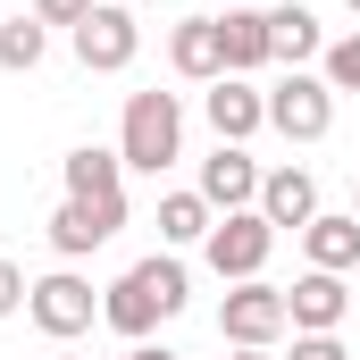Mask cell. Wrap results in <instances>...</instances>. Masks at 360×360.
Masks as SVG:
<instances>
[{"label": "cell", "instance_id": "cell-1", "mask_svg": "<svg viewBox=\"0 0 360 360\" xmlns=\"http://www.w3.org/2000/svg\"><path fill=\"white\" fill-rule=\"evenodd\" d=\"M184 302H193L184 260H176V252H151V260H134V269L101 293V327H109V335H126V344H151V327H160V319H176Z\"/></svg>", "mask_w": 360, "mask_h": 360}, {"label": "cell", "instance_id": "cell-2", "mask_svg": "<svg viewBox=\"0 0 360 360\" xmlns=\"http://www.w3.org/2000/svg\"><path fill=\"white\" fill-rule=\"evenodd\" d=\"M117 160L134 168V176H160V168H176L184 160V109L176 92H126V117H117Z\"/></svg>", "mask_w": 360, "mask_h": 360}, {"label": "cell", "instance_id": "cell-3", "mask_svg": "<svg viewBox=\"0 0 360 360\" xmlns=\"http://www.w3.org/2000/svg\"><path fill=\"white\" fill-rule=\"evenodd\" d=\"M285 327H293V319H285V285H269V276L226 285V302H218V335H226L235 352H276Z\"/></svg>", "mask_w": 360, "mask_h": 360}, {"label": "cell", "instance_id": "cell-4", "mask_svg": "<svg viewBox=\"0 0 360 360\" xmlns=\"http://www.w3.org/2000/svg\"><path fill=\"white\" fill-rule=\"evenodd\" d=\"M269 252H276V226L260 210H226V218L210 226V243H201V260H210L218 285H252V276L269 269Z\"/></svg>", "mask_w": 360, "mask_h": 360}, {"label": "cell", "instance_id": "cell-5", "mask_svg": "<svg viewBox=\"0 0 360 360\" xmlns=\"http://www.w3.org/2000/svg\"><path fill=\"white\" fill-rule=\"evenodd\" d=\"M68 51H76V68H84V76H126V68L143 59V25H134V8L101 0L84 25L68 34Z\"/></svg>", "mask_w": 360, "mask_h": 360}, {"label": "cell", "instance_id": "cell-6", "mask_svg": "<svg viewBox=\"0 0 360 360\" xmlns=\"http://www.w3.org/2000/svg\"><path fill=\"white\" fill-rule=\"evenodd\" d=\"M25 319H34L51 344H76V335H92V319H101V293H92L76 269H51V276H34Z\"/></svg>", "mask_w": 360, "mask_h": 360}, {"label": "cell", "instance_id": "cell-7", "mask_svg": "<svg viewBox=\"0 0 360 360\" xmlns=\"http://www.w3.org/2000/svg\"><path fill=\"white\" fill-rule=\"evenodd\" d=\"M269 126L285 143H327V134H335V92H327V76H319V68H293V76L269 92Z\"/></svg>", "mask_w": 360, "mask_h": 360}, {"label": "cell", "instance_id": "cell-8", "mask_svg": "<svg viewBox=\"0 0 360 360\" xmlns=\"http://www.w3.org/2000/svg\"><path fill=\"white\" fill-rule=\"evenodd\" d=\"M117 226H126V193H101V201H76V193H68V201L51 210V252H59V260H84V252H101V243L117 235Z\"/></svg>", "mask_w": 360, "mask_h": 360}, {"label": "cell", "instance_id": "cell-9", "mask_svg": "<svg viewBox=\"0 0 360 360\" xmlns=\"http://www.w3.org/2000/svg\"><path fill=\"white\" fill-rule=\"evenodd\" d=\"M285 319H293V335H335L352 319V285L327 276V269H302L285 285Z\"/></svg>", "mask_w": 360, "mask_h": 360}, {"label": "cell", "instance_id": "cell-10", "mask_svg": "<svg viewBox=\"0 0 360 360\" xmlns=\"http://www.w3.org/2000/svg\"><path fill=\"white\" fill-rule=\"evenodd\" d=\"M193 193L226 218V210H260V160L243 151V143H218L210 160H201V176H193Z\"/></svg>", "mask_w": 360, "mask_h": 360}, {"label": "cell", "instance_id": "cell-11", "mask_svg": "<svg viewBox=\"0 0 360 360\" xmlns=\"http://www.w3.org/2000/svg\"><path fill=\"white\" fill-rule=\"evenodd\" d=\"M201 117H210L218 143H252V134L269 126V92L252 84V76H218V84L201 92Z\"/></svg>", "mask_w": 360, "mask_h": 360}, {"label": "cell", "instance_id": "cell-12", "mask_svg": "<svg viewBox=\"0 0 360 360\" xmlns=\"http://www.w3.org/2000/svg\"><path fill=\"white\" fill-rule=\"evenodd\" d=\"M168 68H176L184 84H218V76H226V34H218V17H176Z\"/></svg>", "mask_w": 360, "mask_h": 360}, {"label": "cell", "instance_id": "cell-13", "mask_svg": "<svg viewBox=\"0 0 360 360\" xmlns=\"http://www.w3.org/2000/svg\"><path fill=\"white\" fill-rule=\"evenodd\" d=\"M319 51H327V25H319L302 0H276L269 8V59L293 76V68H319Z\"/></svg>", "mask_w": 360, "mask_h": 360}, {"label": "cell", "instance_id": "cell-14", "mask_svg": "<svg viewBox=\"0 0 360 360\" xmlns=\"http://www.w3.org/2000/svg\"><path fill=\"white\" fill-rule=\"evenodd\" d=\"M260 218H269L276 235H285V226L302 235V226L319 218V176H310V168H269V176H260Z\"/></svg>", "mask_w": 360, "mask_h": 360}, {"label": "cell", "instance_id": "cell-15", "mask_svg": "<svg viewBox=\"0 0 360 360\" xmlns=\"http://www.w3.org/2000/svg\"><path fill=\"white\" fill-rule=\"evenodd\" d=\"M302 252H310V269L352 276L360 269V218H352V210H319V218L302 226Z\"/></svg>", "mask_w": 360, "mask_h": 360}, {"label": "cell", "instance_id": "cell-16", "mask_svg": "<svg viewBox=\"0 0 360 360\" xmlns=\"http://www.w3.org/2000/svg\"><path fill=\"white\" fill-rule=\"evenodd\" d=\"M218 34H226V76H260V68H269V8L235 0V8L218 17Z\"/></svg>", "mask_w": 360, "mask_h": 360}, {"label": "cell", "instance_id": "cell-17", "mask_svg": "<svg viewBox=\"0 0 360 360\" xmlns=\"http://www.w3.org/2000/svg\"><path fill=\"white\" fill-rule=\"evenodd\" d=\"M59 184H68L76 201H101V193H126V160H117V151H101V143H76V151L59 160Z\"/></svg>", "mask_w": 360, "mask_h": 360}, {"label": "cell", "instance_id": "cell-18", "mask_svg": "<svg viewBox=\"0 0 360 360\" xmlns=\"http://www.w3.org/2000/svg\"><path fill=\"white\" fill-rule=\"evenodd\" d=\"M210 226H218V210L184 184V193H160V243L184 252V243H210Z\"/></svg>", "mask_w": 360, "mask_h": 360}, {"label": "cell", "instance_id": "cell-19", "mask_svg": "<svg viewBox=\"0 0 360 360\" xmlns=\"http://www.w3.org/2000/svg\"><path fill=\"white\" fill-rule=\"evenodd\" d=\"M42 51H51V25H42L34 8H25V17H0V68H8V76H34Z\"/></svg>", "mask_w": 360, "mask_h": 360}, {"label": "cell", "instance_id": "cell-20", "mask_svg": "<svg viewBox=\"0 0 360 360\" xmlns=\"http://www.w3.org/2000/svg\"><path fill=\"white\" fill-rule=\"evenodd\" d=\"M319 76H327V92H360V25L319 51Z\"/></svg>", "mask_w": 360, "mask_h": 360}, {"label": "cell", "instance_id": "cell-21", "mask_svg": "<svg viewBox=\"0 0 360 360\" xmlns=\"http://www.w3.org/2000/svg\"><path fill=\"white\" fill-rule=\"evenodd\" d=\"M25 293H34V276H25L8 252H0V319H17V310H25Z\"/></svg>", "mask_w": 360, "mask_h": 360}, {"label": "cell", "instance_id": "cell-22", "mask_svg": "<svg viewBox=\"0 0 360 360\" xmlns=\"http://www.w3.org/2000/svg\"><path fill=\"white\" fill-rule=\"evenodd\" d=\"M92 8H101V0H34V17H42V25H68V34L84 25Z\"/></svg>", "mask_w": 360, "mask_h": 360}, {"label": "cell", "instance_id": "cell-23", "mask_svg": "<svg viewBox=\"0 0 360 360\" xmlns=\"http://www.w3.org/2000/svg\"><path fill=\"white\" fill-rule=\"evenodd\" d=\"M293 360H352L344 335H293Z\"/></svg>", "mask_w": 360, "mask_h": 360}, {"label": "cell", "instance_id": "cell-24", "mask_svg": "<svg viewBox=\"0 0 360 360\" xmlns=\"http://www.w3.org/2000/svg\"><path fill=\"white\" fill-rule=\"evenodd\" d=\"M117 360H176V352H168V344H126Z\"/></svg>", "mask_w": 360, "mask_h": 360}, {"label": "cell", "instance_id": "cell-25", "mask_svg": "<svg viewBox=\"0 0 360 360\" xmlns=\"http://www.w3.org/2000/svg\"><path fill=\"white\" fill-rule=\"evenodd\" d=\"M235 360H276V352H235Z\"/></svg>", "mask_w": 360, "mask_h": 360}, {"label": "cell", "instance_id": "cell-26", "mask_svg": "<svg viewBox=\"0 0 360 360\" xmlns=\"http://www.w3.org/2000/svg\"><path fill=\"white\" fill-rule=\"evenodd\" d=\"M352 218H360V176H352Z\"/></svg>", "mask_w": 360, "mask_h": 360}, {"label": "cell", "instance_id": "cell-27", "mask_svg": "<svg viewBox=\"0 0 360 360\" xmlns=\"http://www.w3.org/2000/svg\"><path fill=\"white\" fill-rule=\"evenodd\" d=\"M226 8H235V0H226ZM252 8H269V0H252Z\"/></svg>", "mask_w": 360, "mask_h": 360}, {"label": "cell", "instance_id": "cell-28", "mask_svg": "<svg viewBox=\"0 0 360 360\" xmlns=\"http://www.w3.org/2000/svg\"><path fill=\"white\" fill-rule=\"evenodd\" d=\"M344 8H352V17H360V0H344Z\"/></svg>", "mask_w": 360, "mask_h": 360}, {"label": "cell", "instance_id": "cell-29", "mask_svg": "<svg viewBox=\"0 0 360 360\" xmlns=\"http://www.w3.org/2000/svg\"><path fill=\"white\" fill-rule=\"evenodd\" d=\"M117 8H134V0H117Z\"/></svg>", "mask_w": 360, "mask_h": 360}, {"label": "cell", "instance_id": "cell-30", "mask_svg": "<svg viewBox=\"0 0 360 360\" xmlns=\"http://www.w3.org/2000/svg\"><path fill=\"white\" fill-rule=\"evenodd\" d=\"M59 360H76V352H59Z\"/></svg>", "mask_w": 360, "mask_h": 360}]
</instances>
